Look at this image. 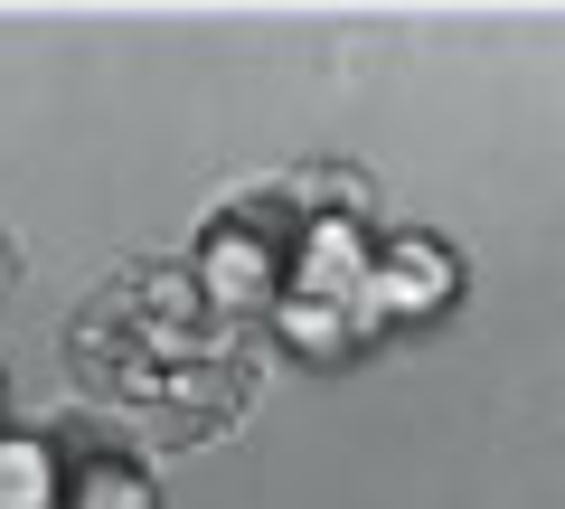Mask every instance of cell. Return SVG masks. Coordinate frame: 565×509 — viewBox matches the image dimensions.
Instances as JSON below:
<instances>
[{"mask_svg": "<svg viewBox=\"0 0 565 509\" xmlns=\"http://www.w3.org/2000/svg\"><path fill=\"white\" fill-rule=\"evenodd\" d=\"M245 406H255V359H245V340H217V349L170 368L161 388H151V406H132V434L151 453H189L207 434H226Z\"/></svg>", "mask_w": 565, "mask_h": 509, "instance_id": "6da1fadb", "label": "cell"}, {"mask_svg": "<svg viewBox=\"0 0 565 509\" xmlns=\"http://www.w3.org/2000/svg\"><path fill=\"white\" fill-rule=\"evenodd\" d=\"M57 463H66V500L57 509H161L151 500V444L132 434V415L114 406H76L57 425Z\"/></svg>", "mask_w": 565, "mask_h": 509, "instance_id": "7a4b0ae2", "label": "cell"}, {"mask_svg": "<svg viewBox=\"0 0 565 509\" xmlns=\"http://www.w3.org/2000/svg\"><path fill=\"white\" fill-rule=\"evenodd\" d=\"M367 293H377V321H444L452 293H462V265H452V245L434 236H377V274H367Z\"/></svg>", "mask_w": 565, "mask_h": 509, "instance_id": "3957f363", "label": "cell"}, {"mask_svg": "<svg viewBox=\"0 0 565 509\" xmlns=\"http://www.w3.org/2000/svg\"><path fill=\"white\" fill-rule=\"evenodd\" d=\"M57 500H66L57 434H0V509H57Z\"/></svg>", "mask_w": 565, "mask_h": 509, "instance_id": "277c9868", "label": "cell"}, {"mask_svg": "<svg viewBox=\"0 0 565 509\" xmlns=\"http://www.w3.org/2000/svg\"><path fill=\"white\" fill-rule=\"evenodd\" d=\"M20 293V245H10V226H0V303Z\"/></svg>", "mask_w": 565, "mask_h": 509, "instance_id": "5b68a950", "label": "cell"}]
</instances>
